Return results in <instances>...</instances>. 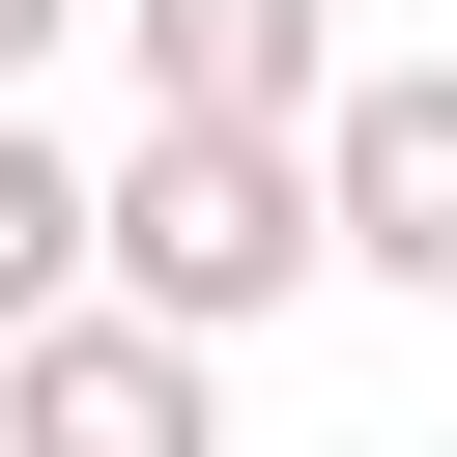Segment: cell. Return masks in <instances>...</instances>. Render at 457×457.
Segmentation results:
<instances>
[{
	"label": "cell",
	"mask_w": 457,
	"mask_h": 457,
	"mask_svg": "<svg viewBox=\"0 0 457 457\" xmlns=\"http://www.w3.org/2000/svg\"><path fill=\"white\" fill-rule=\"evenodd\" d=\"M314 257H343L314 143H200V114H143V143H114V314H171V343H257Z\"/></svg>",
	"instance_id": "cell-1"
},
{
	"label": "cell",
	"mask_w": 457,
	"mask_h": 457,
	"mask_svg": "<svg viewBox=\"0 0 457 457\" xmlns=\"http://www.w3.org/2000/svg\"><path fill=\"white\" fill-rule=\"evenodd\" d=\"M114 57H143V114H200V143H314L371 57H343V0H114Z\"/></svg>",
	"instance_id": "cell-2"
},
{
	"label": "cell",
	"mask_w": 457,
	"mask_h": 457,
	"mask_svg": "<svg viewBox=\"0 0 457 457\" xmlns=\"http://www.w3.org/2000/svg\"><path fill=\"white\" fill-rule=\"evenodd\" d=\"M314 200H343L371 286H457V57H371V86L314 114Z\"/></svg>",
	"instance_id": "cell-3"
},
{
	"label": "cell",
	"mask_w": 457,
	"mask_h": 457,
	"mask_svg": "<svg viewBox=\"0 0 457 457\" xmlns=\"http://www.w3.org/2000/svg\"><path fill=\"white\" fill-rule=\"evenodd\" d=\"M0 457H200V343L171 314H57L0 371Z\"/></svg>",
	"instance_id": "cell-4"
},
{
	"label": "cell",
	"mask_w": 457,
	"mask_h": 457,
	"mask_svg": "<svg viewBox=\"0 0 457 457\" xmlns=\"http://www.w3.org/2000/svg\"><path fill=\"white\" fill-rule=\"evenodd\" d=\"M57 314H114V171H86L57 114H0V371H29Z\"/></svg>",
	"instance_id": "cell-5"
},
{
	"label": "cell",
	"mask_w": 457,
	"mask_h": 457,
	"mask_svg": "<svg viewBox=\"0 0 457 457\" xmlns=\"http://www.w3.org/2000/svg\"><path fill=\"white\" fill-rule=\"evenodd\" d=\"M57 29H86V0H0V114H29V57H57Z\"/></svg>",
	"instance_id": "cell-6"
}]
</instances>
